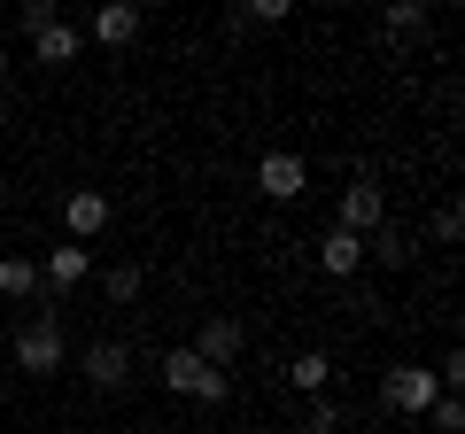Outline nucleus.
<instances>
[{"mask_svg":"<svg viewBox=\"0 0 465 434\" xmlns=\"http://www.w3.org/2000/svg\"><path fill=\"white\" fill-rule=\"evenodd\" d=\"M8 357H16V372H24V380H54V372L70 365L63 311H54V302H47V311H32V318L16 326V341H8Z\"/></svg>","mask_w":465,"mask_h":434,"instance_id":"nucleus-1","label":"nucleus"},{"mask_svg":"<svg viewBox=\"0 0 465 434\" xmlns=\"http://www.w3.org/2000/svg\"><path fill=\"white\" fill-rule=\"evenodd\" d=\"M333 225L357 233V241H372V233L388 225V186L372 179V171H349V186L333 194Z\"/></svg>","mask_w":465,"mask_h":434,"instance_id":"nucleus-2","label":"nucleus"},{"mask_svg":"<svg viewBox=\"0 0 465 434\" xmlns=\"http://www.w3.org/2000/svg\"><path fill=\"white\" fill-rule=\"evenodd\" d=\"M163 388H171V396H186V403H210V411H217V403H232V372H210L194 350H163Z\"/></svg>","mask_w":465,"mask_h":434,"instance_id":"nucleus-3","label":"nucleus"},{"mask_svg":"<svg viewBox=\"0 0 465 434\" xmlns=\"http://www.w3.org/2000/svg\"><path fill=\"white\" fill-rule=\"evenodd\" d=\"M434 396H442L434 365H411V357H403V365H388V372H381V403H388L396 419H427V411H434Z\"/></svg>","mask_w":465,"mask_h":434,"instance_id":"nucleus-4","label":"nucleus"},{"mask_svg":"<svg viewBox=\"0 0 465 434\" xmlns=\"http://www.w3.org/2000/svg\"><path fill=\"white\" fill-rule=\"evenodd\" d=\"M78 372H85V388H101V396H124L133 388V341H85L78 350Z\"/></svg>","mask_w":465,"mask_h":434,"instance_id":"nucleus-5","label":"nucleus"},{"mask_svg":"<svg viewBox=\"0 0 465 434\" xmlns=\"http://www.w3.org/2000/svg\"><path fill=\"white\" fill-rule=\"evenodd\" d=\"M256 194L264 202H302L311 194V163H302L295 148H272L264 163H256Z\"/></svg>","mask_w":465,"mask_h":434,"instance_id":"nucleus-6","label":"nucleus"},{"mask_svg":"<svg viewBox=\"0 0 465 434\" xmlns=\"http://www.w3.org/2000/svg\"><path fill=\"white\" fill-rule=\"evenodd\" d=\"M140 32H148V16H140L133 0H101L94 16H85V39H101V47H109V54L140 47Z\"/></svg>","mask_w":465,"mask_h":434,"instance_id":"nucleus-7","label":"nucleus"},{"mask_svg":"<svg viewBox=\"0 0 465 434\" xmlns=\"http://www.w3.org/2000/svg\"><path fill=\"white\" fill-rule=\"evenodd\" d=\"M186 350H194V357H202V365H210V372H232V357L249 350V326H241V318H225V311H217V318H202V334L186 341Z\"/></svg>","mask_w":465,"mask_h":434,"instance_id":"nucleus-8","label":"nucleus"},{"mask_svg":"<svg viewBox=\"0 0 465 434\" xmlns=\"http://www.w3.org/2000/svg\"><path fill=\"white\" fill-rule=\"evenodd\" d=\"M85 280H94V249H78V241H63V249H47V264H39V287H47V302L78 295Z\"/></svg>","mask_w":465,"mask_h":434,"instance_id":"nucleus-9","label":"nucleus"},{"mask_svg":"<svg viewBox=\"0 0 465 434\" xmlns=\"http://www.w3.org/2000/svg\"><path fill=\"white\" fill-rule=\"evenodd\" d=\"M63 233L78 241V249H94V241L109 233V194H101V186H78V194H63Z\"/></svg>","mask_w":465,"mask_h":434,"instance_id":"nucleus-10","label":"nucleus"},{"mask_svg":"<svg viewBox=\"0 0 465 434\" xmlns=\"http://www.w3.org/2000/svg\"><path fill=\"white\" fill-rule=\"evenodd\" d=\"M318 271H326V280H357V271H365V241L341 233V225H326V233H318Z\"/></svg>","mask_w":465,"mask_h":434,"instance_id":"nucleus-11","label":"nucleus"},{"mask_svg":"<svg viewBox=\"0 0 465 434\" xmlns=\"http://www.w3.org/2000/svg\"><path fill=\"white\" fill-rule=\"evenodd\" d=\"M78 47H85V32H78L70 16H54L47 32L32 39V63H47V70H70V63H78Z\"/></svg>","mask_w":465,"mask_h":434,"instance_id":"nucleus-12","label":"nucleus"},{"mask_svg":"<svg viewBox=\"0 0 465 434\" xmlns=\"http://www.w3.org/2000/svg\"><path fill=\"white\" fill-rule=\"evenodd\" d=\"M411 256H419V241H411V233H403L396 217H388L381 233H372V241H365V264H381V271H403V264H411Z\"/></svg>","mask_w":465,"mask_h":434,"instance_id":"nucleus-13","label":"nucleus"},{"mask_svg":"<svg viewBox=\"0 0 465 434\" xmlns=\"http://www.w3.org/2000/svg\"><path fill=\"white\" fill-rule=\"evenodd\" d=\"M287 388H295L302 403H311V396H333V357H326V350H302L295 365H287Z\"/></svg>","mask_w":465,"mask_h":434,"instance_id":"nucleus-14","label":"nucleus"},{"mask_svg":"<svg viewBox=\"0 0 465 434\" xmlns=\"http://www.w3.org/2000/svg\"><path fill=\"white\" fill-rule=\"evenodd\" d=\"M39 295V264L32 256H0V302H32Z\"/></svg>","mask_w":465,"mask_h":434,"instance_id":"nucleus-15","label":"nucleus"},{"mask_svg":"<svg viewBox=\"0 0 465 434\" xmlns=\"http://www.w3.org/2000/svg\"><path fill=\"white\" fill-rule=\"evenodd\" d=\"M388 39H419V32H427V24H434V8H427V0H388Z\"/></svg>","mask_w":465,"mask_h":434,"instance_id":"nucleus-16","label":"nucleus"},{"mask_svg":"<svg viewBox=\"0 0 465 434\" xmlns=\"http://www.w3.org/2000/svg\"><path fill=\"white\" fill-rule=\"evenodd\" d=\"M140 287H148L140 264H109V271H101V295H109V302H140Z\"/></svg>","mask_w":465,"mask_h":434,"instance_id":"nucleus-17","label":"nucleus"},{"mask_svg":"<svg viewBox=\"0 0 465 434\" xmlns=\"http://www.w3.org/2000/svg\"><path fill=\"white\" fill-rule=\"evenodd\" d=\"M302 434H341V403H333V396H311V403H302Z\"/></svg>","mask_w":465,"mask_h":434,"instance_id":"nucleus-18","label":"nucleus"},{"mask_svg":"<svg viewBox=\"0 0 465 434\" xmlns=\"http://www.w3.org/2000/svg\"><path fill=\"white\" fill-rule=\"evenodd\" d=\"M427 427H434V434H465V403H458V388H442V396H434Z\"/></svg>","mask_w":465,"mask_h":434,"instance_id":"nucleus-19","label":"nucleus"},{"mask_svg":"<svg viewBox=\"0 0 465 434\" xmlns=\"http://www.w3.org/2000/svg\"><path fill=\"white\" fill-rule=\"evenodd\" d=\"M54 16H63L54 0H24V8H16V32H24V39H39V32L54 24Z\"/></svg>","mask_w":465,"mask_h":434,"instance_id":"nucleus-20","label":"nucleus"},{"mask_svg":"<svg viewBox=\"0 0 465 434\" xmlns=\"http://www.w3.org/2000/svg\"><path fill=\"white\" fill-rule=\"evenodd\" d=\"M427 233H434V241H442V249H450V241L465 233V210H458V202H442V210H434V225H427Z\"/></svg>","mask_w":465,"mask_h":434,"instance_id":"nucleus-21","label":"nucleus"},{"mask_svg":"<svg viewBox=\"0 0 465 434\" xmlns=\"http://www.w3.org/2000/svg\"><path fill=\"white\" fill-rule=\"evenodd\" d=\"M287 16H295L287 0H249V24H256V32H272V24H287Z\"/></svg>","mask_w":465,"mask_h":434,"instance_id":"nucleus-22","label":"nucleus"},{"mask_svg":"<svg viewBox=\"0 0 465 434\" xmlns=\"http://www.w3.org/2000/svg\"><path fill=\"white\" fill-rule=\"evenodd\" d=\"M0 94H8V47H0Z\"/></svg>","mask_w":465,"mask_h":434,"instance_id":"nucleus-23","label":"nucleus"},{"mask_svg":"<svg viewBox=\"0 0 465 434\" xmlns=\"http://www.w3.org/2000/svg\"><path fill=\"white\" fill-rule=\"evenodd\" d=\"M0 124H8V94H0Z\"/></svg>","mask_w":465,"mask_h":434,"instance_id":"nucleus-24","label":"nucleus"},{"mask_svg":"<svg viewBox=\"0 0 465 434\" xmlns=\"http://www.w3.org/2000/svg\"><path fill=\"white\" fill-rule=\"evenodd\" d=\"M140 434H171V427H140Z\"/></svg>","mask_w":465,"mask_h":434,"instance_id":"nucleus-25","label":"nucleus"}]
</instances>
